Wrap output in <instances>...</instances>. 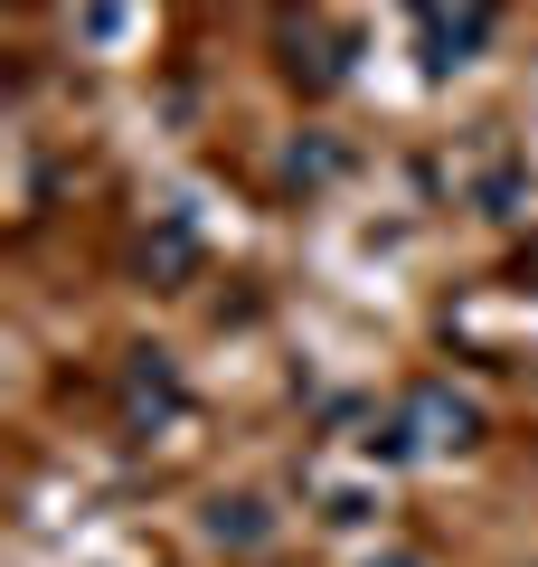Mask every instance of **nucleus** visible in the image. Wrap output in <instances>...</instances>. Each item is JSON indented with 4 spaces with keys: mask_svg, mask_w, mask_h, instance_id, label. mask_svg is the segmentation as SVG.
<instances>
[{
    "mask_svg": "<svg viewBox=\"0 0 538 567\" xmlns=\"http://www.w3.org/2000/svg\"><path fill=\"white\" fill-rule=\"evenodd\" d=\"M387 567H416V558H387Z\"/></svg>",
    "mask_w": 538,
    "mask_h": 567,
    "instance_id": "1",
    "label": "nucleus"
}]
</instances>
